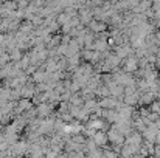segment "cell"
<instances>
[{"label":"cell","mask_w":160,"mask_h":158,"mask_svg":"<svg viewBox=\"0 0 160 158\" xmlns=\"http://www.w3.org/2000/svg\"><path fill=\"white\" fill-rule=\"evenodd\" d=\"M33 101L30 98H20L17 101V105H16V115H22L25 112H28L30 108H33Z\"/></svg>","instance_id":"1"},{"label":"cell","mask_w":160,"mask_h":158,"mask_svg":"<svg viewBox=\"0 0 160 158\" xmlns=\"http://www.w3.org/2000/svg\"><path fill=\"white\" fill-rule=\"evenodd\" d=\"M47 78V71H44V70H41V67L31 74V81L34 82V84H39V82H44V79Z\"/></svg>","instance_id":"2"},{"label":"cell","mask_w":160,"mask_h":158,"mask_svg":"<svg viewBox=\"0 0 160 158\" xmlns=\"http://www.w3.org/2000/svg\"><path fill=\"white\" fill-rule=\"evenodd\" d=\"M36 112H38V116L41 118V116H47L52 110H50V105L47 104V103H41V104L36 107Z\"/></svg>","instance_id":"3"}]
</instances>
